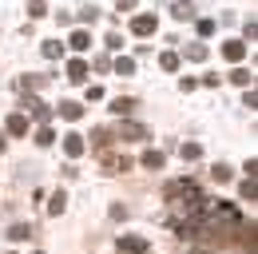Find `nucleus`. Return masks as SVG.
I'll return each mask as SVG.
<instances>
[{
	"mask_svg": "<svg viewBox=\"0 0 258 254\" xmlns=\"http://www.w3.org/2000/svg\"><path fill=\"white\" fill-rule=\"evenodd\" d=\"M211 179H215V183H230V167H226V163H215V167H211Z\"/></svg>",
	"mask_w": 258,
	"mask_h": 254,
	"instance_id": "nucleus-21",
	"label": "nucleus"
},
{
	"mask_svg": "<svg viewBox=\"0 0 258 254\" xmlns=\"http://www.w3.org/2000/svg\"><path fill=\"white\" fill-rule=\"evenodd\" d=\"M44 56H48V60L64 56V44H60V40H44Z\"/></svg>",
	"mask_w": 258,
	"mask_h": 254,
	"instance_id": "nucleus-22",
	"label": "nucleus"
},
{
	"mask_svg": "<svg viewBox=\"0 0 258 254\" xmlns=\"http://www.w3.org/2000/svg\"><path fill=\"white\" fill-rule=\"evenodd\" d=\"M80 20H84V24H96V20H99V8H80Z\"/></svg>",
	"mask_w": 258,
	"mask_h": 254,
	"instance_id": "nucleus-27",
	"label": "nucleus"
},
{
	"mask_svg": "<svg viewBox=\"0 0 258 254\" xmlns=\"http://www.w3.org/2000/svg\"><path fill=\"white\" fill-rule=\"evenodd\" d=\"M68 44H72L76 52H84V48H92V36H88L84 28H76V32H72V40H68Z\"/></svg>",
	"mask_w": 258,
	"mask_h": 254,
	"instance_id": "nucleus-16",
	"label": "nucleus"
},
{
	"mask_svg": "<svg viewBox=\"0 0 258 254\" xmlns=\"http://www.w3.org/2000/svg\"><path fill=\"white\" fill-rule=\"evenodd\" d=\"M84 147H88V139H84V135H76V131H72V135H64V151H68V159L84 155Z\"/></svg>",
	"mask_w": 258,
	"mask_h": 254,
	"instance_id": "nucleus-4",
	"label": "nucleus"
},
{
	"mask_svg": "<svg viewBox=\"0 0 258 254\" xmlns=\"http://www.w3.org/2000/svg\"><path fill=\"white\" fill-rule=\"evenodd\" d=\"M24 107H28V111H32L36 119H40V123H44V119H48V115H52V107H48V103H44V99H36V95H28V99H24Z\"/></svg>",
	"mask_w": 258,
	"mask_h": 254,
	"instance_id": "nucleus-7",
	"label": "nucleus"
},
{
	"mask_svg": "<svg viewBox=\"0 0 258 254\" xmlns=\"http://www.w3.org/2000/svg\"><path fill=\"white\" fill-rule=\"evenodd\" d=\"M8 254H12V250H8Z\"/></svg>",
	"mask_w": 258,
	"mask_h": 254,
	"instance_id": "nucleus-36",
	"label": "nucleus"
},
{
	"mask_svg": "<svg viewBox=\"0 0 258 254\" xmlns=\"http://www.w3.org/2000/svg\"><path fill=\"white\" fill-rule=\"evenodd\" d=\"M159 68H163V72H175V68H179V56H175V52H163V56H159Z\"/></svg>",
	"mask_w": 258,
	"mask_h": 254,
	"instance_id": "nucleus-24",
	"label": "nucleus"
},
{
	"mask_svg": "<svg viewBox=\"0 0 258 254\" xmlns=\"http://www.w3.org/2000/svg\"><path fill=\"white\" fill-rule=\"evenodd\" d=\"M92 147H96L99 155H107V147H111V131H107V127H96V131H92Z\"/></svg>",
	"mask_w": 258,
	"mask_h": 254,
	"instance_id": "nucleus-9",
	"label": "nucleus"
},
{
	"mask_svg": "<svg viewBox=\"0 0 258 254\" xmlns=\"http://www.w3.org/2000/svg\"><path fill=\"white\" fill-rule=\"evenodd\" d=\"M64 207H68V195L60 190V195H52V203H48V215H64Z\"/></svg>",
	"mask_w": 258,
	"mask_h": 254,
	"instance_id": "nucleus-19",
	"label": "nucleus"
},
{
	"mask_svg": "<svg viewBox=\"0 0 258 254\" xmlns=\"http://www.w3.org/2000/svg\"><path fill=\"white\" fill-rule=\"evenodd\" d=\"M115 72H119V76H135V60H131V56H119V60H115Z\"/></svg>",
	"mask_w": 258,
	"mask_h": 254,
	"instance_id": "nucleus-23",
	"label": "nucleus"
},
{
	"mask_svg": "<svg viewBox=\"0 0 258 254\" xmlns=\"http://www.w3.org/2000/svg\"><path fill=\"white\" fill-rule=\"evenodd\" d=\"M147 250H151V242L139 238V234H123L119 238V254H147Z\"/></svg>",
	"mask_w": 258,
	"mask_h": 254,
	"instance_id": "nucleus-2",
	"label": "nucleus"
},
{
	"mask_svg": "<svg viewBox=\"0 0 258 254\" xmlns=\"http://www.w3.org/2000/svg\"><path fill=\"white\" fill-rule=\"evenodd\" d=\"M215 32V20H199V36H211Z\"/></svg>",
	"mask_w": 258,
	"mask_h": 254,
	"instance_id": "nucleus-32",
	"label": "nucleus"
},
{
	"mask_svg": "<svg viewBox=\"0 0 258 254\" xmlns=\"http://www.w3.org/2000/svg\"><path fill=\"white\" fill-rule=\"evenodd\" d=\"M179 155H183V159H199V155H203V147H199V143H183Z\"/></svg>",
	"mask_w": 258,
	"mask_h": 254,
	"instance_id": "nucleus-26",
	"label": "nucleus"
},
{
	"mask_svg": "<svg viewBox=\"0 0 258 254\" xmlns=\"http://www.w3.org/2000/svg\"><path fill=\"white\" fill-rule=\"evenodd\" d=\"M68 80H72V84H84V80H88V64L84 60H68Z\"/></svg>",
	"mask_w": 258,
	"mask_h": 254,
	"instance_id": "nucleus-11",
	"label": "nucleus"
},
{
	"mask_svg": "<svg viewBox=\"0 0 258 254\" xmlns=\"http://www.w3.org/2000/svg\"><path fill=\"white\" fill-rule=\"evenodd\" d=\"M107 48H123V36L119 32H107Z\"/></svg>",
	"mask_w": 258,
	"mask_h": 254,
	"instance_id": "nucleus-31",
	"label": "nucleus"
},
{
	"mask_svg": "<svg viewBox=\"0 0 258 254\" xmlns=\"http://www.w3.org/2000/svg\"><path fill=\"white\" fill-rule=\"evenodd\" d=\"M44 12H48L44 0H28V16H44Z\"/></svg>",
	"mask_w": 258,
	"mask_h": 254,
	"instance_id": "nucleus-28",
	"label": "nucleus"
},
{
	"mask_svg": "<svg viewBox=\"0 0 258 254\" xmlns=\"http://www.w3.org/2000/svg\"><path fill=\"white\" fill-rule=\"evenodd\" d=\"M131 32H135V36H155V32H159V16H151V12L135 16V20H131Z\"/></svg>",
	"mask_w": 258,
	"mask_h": 254,
	"instance_id": "nucleus-1",
	"label": "nucleus"
},
{
	"mask_svg": "<svg viewBox=\"0 0 258 254\" xmlns=\"http://www.w3.org/2000/svg\"><path fill=\"white\" fill-rule=\"evenodd\" d=\"M115 135H119L123 143H143V139H147V127H143V123H119Z\"/></svg>",
	"mask_w": 258,
	"mask_h": 254,
	"instance_id": "nucleus-3",
	"label": "nucleus"
},
{
	"mask_svg": "<svg viewBox=\"0 0 258 254\" xmlns=\"http://www.w3.org/2000/svg\"><path fill=\"white\" fill-rule=\"evenodd\" d=\"M8 135H28V115L24 111H12L8 115Z\"/></svg>",
	"mask_w": 258,
	"mask_h": 254,
	"instance_id": "nucleus-8",
	"label": "nucleus"
},
{
	"mask_svg": "<svg viewBox=\"0 0 258 254\" xmlns=\"http://www.w3.org/2000/svg\"><path fill=\"white\" fill-rule=\"evenodd\" d=\"M187 60H207V44H199V40H195V44H187Z\"/></svg>",
	"mask_w": 258,
	"mask_h": 254,
	"instance_id": "nucleus-20",
	"label": "nucleus"
},
{
	"mask_svg": "<svg viewBox=\"0 0 258 254\" xmlns=\"http://www.w3.org/2000/svg\"><path fill=\"white\" fill-rule=\"evenodd\" d=\"M36 254H44V250H36Z\"/></svg>",
	"mask_w": 258,
	"mask_h": 254,
	"instance_id": "nucleus-35",
	"label": "nucleus"
},
{
	"mask_svg": "<svg viewBox=\"0 0 258 254\" xmlns=\"http://www.w3.org/2000/svg\"><path fill=\"white\" fill-rule=\"evenodd\" d=\"M143 167H147V171H159L163 167V151H143Z\"/></svg>",
	"mask_w": 258,
	"mask_h": 254,
	"instance_id": "nucleus-17",
	"label": "nucleus"
},
{
	"mask_svg": "<svg viewBox=\"0 0 258 254\" xmlns=\"http://www.w3.org/2000/svg\"><path fill=\"white\" fill-rule=\"evenodd\" d=\"M36 143H40V147H52V143H56V131H52V127L44 123L40 131H36Z\"/></svg>",
	"mask_w": 258,
	"mask_h": 254,
	"instance_id": "nucleus-18",
	"label": "nucleus"
},
{
	"mask_svg": "<svg viewBox=\"0 0 258 254\" xmlns=\"http://www.w3.org/2000/svg\"><path fill=\"white\" fill-rule=\"evenodd\" d=\"M32 234H36V226H28V222H16V226L8 230V238H12V242H24V238H32Z\"/></svg>",
	"mask_w": 258,
	"mask_h": 254,
	"instance_id": "nucleus-14",
	"label": "nucleus"
},
{
	"mask_svg": "<svg viewBox=\"0 0 258 254\" xmlns=\"http://www.w3.org/2000/svg\"><path fill=\"white\" fill-rule=\"evenodd\" d=\"M111 111H115V115H131V111H135V99H131V95H115V99H111Z\"/></svg>",
	"mask_w": 258,
	"mask_h": 254,
	"instance_id": "nucleus-13",
	"label": "nucleus"
},
{
	"mask_svg": "<svg viewBox=\"0 0 258 254\" xmlns=\"http://www.w3.org/2000/svg\"><path fill=\"white\" fill-rule=\"evenodd\" d=\"M171 16H175V20H195V4L191 0H175V4H171Z\"/></svg>",
	"mask_w": 258,
	"mask_h": 254,
	"instance_id": "nucleus-10",
	"label": "nucleus"
},
{
	"mask_svg": "<svg viewBox=\"0 0 258 254\" xmlns=\"http://www.w3.org/2000/svg\"><path fill=\"white\" fill-rule=\"evenodd\" d=\"M92 99H103V88H99V84H88V103H92Z\"/></svg>",
	"mask_w": 258,
	"mask_h": 254,
	"instance_id": "nucleus-30",
	"label": "nucleus"
},
{
	"mask_svg": "<svg viewBox=\"0 0 258 254\" xmlns=\"http://www.w3.org/2000/svg\"><path fill=\"white\" fill-rule=\"evenodd\" d=\"M0 151H4V135H0Z\"/></svg>",
	"mask_w": 258,
	"mask_h": 254,
	"instance_id": "nucleus-34",
	"label": "nucleus"
},
{
	"mask_svg": "<svg viewBox=\"0 0 258 254\" xmlns=\"http://www.w3.org/2000/svg\"><path fill=\"white\" fill-rule=\"evenodd\" d=\"M230 80H234L238 88H254V72H246V68H234V72H230Z\"/></svg>",
	"mask_w": 258,
	"mask_h": 254,
	"instance_id": "nucleus-15",
	"label": "nucleus"
},
{
	"mask_svg": "<svg viewBox=\"0 0 258 254\" xmlns=\"http://www.w3.org/2000/svg\"><path fill=\"white\" fill-rule=\"evenodd\" d=\"M103 167H107V171H111V175H119V171H131V167H135V163H131L127 155H103Z\"/></svg>",
	"mask_w": 258,
	"mask_h": 254,
	"instance_id": "nucleus-5",
	"label": "nucleus"
},
{
	"mask_svg": "<svg viewBox=\"0 0 258 254\" xmlns=\"http://www.w3.org/2000/svg\"><path fill=\"white\" fill-rule=\"evenodd\" d=\"M223 56L230 64H238L242 56H246V44H242V40H226V44H223Z\"/></svg>",
	"mask_w": 258,
	"mask_h": 254,
	"instance_id": "nucleus-6",
	"label": "nucleus"
},
{
	"mask_svg": "<svg viewBox=\"0 0 258 254\" xmlns=\"http://www.w3.org/2000/svg\"><path fill=\"white\" fill-rule=\"evenodd\" d=\"M60 115H64V119H72V123H76V119L84 115V103H76V99H60Z\"/></svg>",
	"mask_w": 258,
	"mask_h": 254,
	"instance_id": "nucleus-12",
	"label": "nucleus"
},
{
	"mask_svg": "<svg viewBox=\"0 0 258 254\" xmlns=\"http://www.w3.org/2000/svg\"><path fill=\"white\" fill-rule=\"evenodd\" d=\"M238 195H242V199H250V203H254V195H258V187H254V179H242V187H238Z\"/></svg>",
	"mask_w": 258,
	"mask_h": 254,
	"instance_id": "nucleus-25",
	"label": "nucleus"
},
{
	"mask_svg": "<svg viewBox=\"0 0 258 254\" xmlns=\"http://www.w3.org/2000/svg\"><path fill=\"white\" fill-rule=\"evenodd\" d=\"M242 103H246L250 111H254V107H258V92H254V88H246V95H242Z\"/></svg>",
	"mask_w": 258,
	"mask_h": 254,
	"instance_id": "nucleus-29",
	"label": "nucleus"
},
{
	"mask_svg": "<svg viewBox=\"0 0 258 254\" xmlns=\"http://www.w3.org/2000/svg\"><path fill=\"white\" fill-rule=\"evenodd\" d=\"M115 4H119V12H131V8H135V0H115Z\"/></svg>",
	"mask_w": 258,
	"mask_h": 254,
	"instance_id": "nucleus-33",
	"label": "nucleus"
}]
</instances>
